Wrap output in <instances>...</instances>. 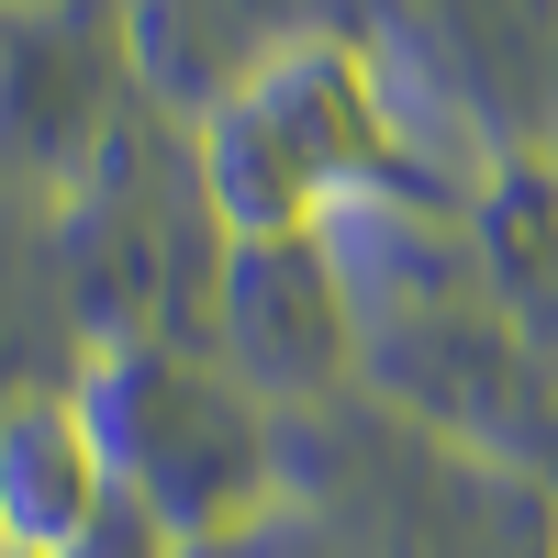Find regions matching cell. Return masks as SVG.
I'll return each mask as SVG.
<instances>
[{
    "instance_id": "obj_1",
    "label": "cell",
    "mask_w": 558,
    "mask_h": 558,
    "mask_svg": "<svg viewBox=\"0 0 558 558\" xmlns=\"http://www.w3.org/2000/svg\"><path fill=\"white\" fill-rule=\"evenodd\" d=\"M101 514V458H89L78 413L34 391L0 413V558H68Z\"/></svg>"
}]
</instances>
